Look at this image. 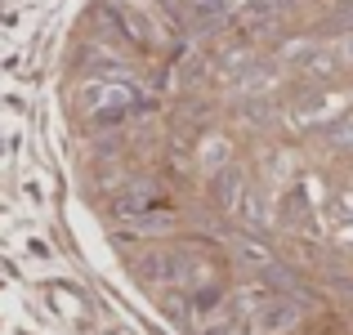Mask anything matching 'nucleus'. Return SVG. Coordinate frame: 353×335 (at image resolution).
Masks as SVG:
<instances>
[{
	"label": "nucleus",
	"mask_w": 353,
	"mask_h": 335,
	"mask_svg": "<svg viewBox=\"0 0 353 335\" xmlns=\"http://www.w3.org/2000/svg\"><path fill=\"white\" fill-rule=\"evenodd\" d=\"M134 108H139V94L130 85H99L94 94H90V121H94V125L125 121Z\"/></svg>",
	"instance_id": "1"
},
{
	"label": "nucleus",
	"mask_w": 353,
	"mask_h": 335,
	"mask_svg": "<svg viewBox=\"0 0 353 335\" xmlns=\"http://www.w3.org/2000/svg\"><path fill=\"white\" fill-rule=\"evenodd\" d=\"M295 318H300L295 300H264L259 304V327L264 331H286V327H295Z\"/></svg>",
	"instance_id": "2"
},
{
	"label": "nucleus",
	"mask_w": 353,
	"mask_h": 335,
	"mask_svg": "<svg viewBox=\"0 0 353 335\" xmlns=\"http://www.w3.org/2000/svg\"><path fill=\"white\" fill-rule=\"evenodd\" d=\"M157 5H161L165 14L174 18V23H188V18L197 14V5H192V0H157Z\"/></svg>",
	"instance_id": "3"
}]
</instances>
